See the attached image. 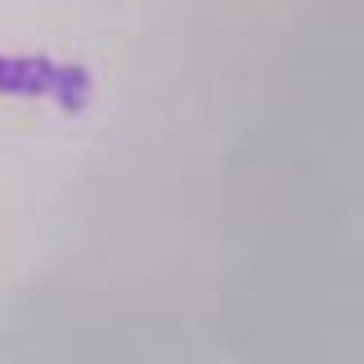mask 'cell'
I'll return each mask as SVG.
<instances>
[{"label": "cell", "instance_id": "obj_1", "mask_svg": "<svg viewBox=\"0 0 364 364\" xmlns=\"http://www.w3.org/2000/svg\"><path fill=\"white\" fill-rule=\"evenodd\" d=\"M55 64L60 60H50V55H0V96L50 100Z\"/></svg>", "mask_w": 364, "mask_h": 364}, {"label": "cell", "instance_id": "obj_2", "mask_svg": "<svg viewBox=\"0 0 364 364\" xmlns=\"http://www.w3.org/2000/svg\"><path fill=\"white\" fill-rule=\"evenodd\" d=\"M50 100L60 105V114H68V119L87 114V105H91V68L87 64H55Z\"/></svg>", "mask_w": 364, "mask_h": 364}]
</instances>
